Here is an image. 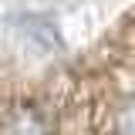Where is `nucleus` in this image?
Here are the masks:
<instances>
[{"mask_svg":"<svg viewBox=\"0 0 135 135\" xmlns=\"http://www.w3.org/2000/svg\"><path fill=\"white\" fill-rule=\"evenodd\" d=\"M0 135H47V122L34 105H14L0 115Z\"/></svg>","mask_w":135,"mask_h":135,"instance_id":"nucleus-1","label":"nucleus"},{"mask_svg":"<svg viewBox=\"0 0 135 135\" xmlns=\"http://www.w3.org/2000/svg\"><path fill=\"white\" fill-rule=\"evenodd\" d=\"M112 128L115 135H135V91L122 95L112 108Z\"/></svg>","mask_w":135,"mask_h":135,"instance_id":"nucleus-2","label":"nucleus"}]
</instances>
